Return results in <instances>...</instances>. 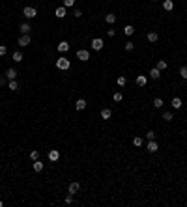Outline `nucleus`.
Returning <instances> with one entry per match:
<instances>
[{
	"label": "nucleus",
	"instance_id": "obj_1",
	"mask_svg": "<svg viewBox=\"0 0 187 207\" xmlns=\"http://www.w3.org/2000/svg\"><path fill=\"white\" fill-rule=\"evenodd\" d=\"M56 67H58V69H62V71H67L71 67V62L66 56H60V58L56 60Z\"/></svg>",
	"mask_w": 187,
	"mask_h": 207
},
{
	"label": "nucleus",
	"instance_id": "obj_2",
	"mask_svg": "<svg viewBox=\"0 0 187 207\" xmlns=\"http://www.w3.org/2000/svg\"><path fill=\"white\" fill-rule=\"evenodd\" d=\"M23 15H25L26 19H34L36 15H38V10H36V7H32V6H26L25 10H23Z\"/></svg>",
	"mask_w": 187,
	"mask_h": 207
},
{
	"label": "nucleus",
	"instance_id": "obj_3",
	"mask_svg": "<svg viewBox=\"0 0 187 207\" xmlns=\"http://www.w3.org/2000/svg\"><path fill=\"white\" fill-rule=\"evenodd\" d=\"M77 58L81 60V62H88L90 60V52L84 50V49H81V50H77Z\"/></svg>",
	"mask_w": 187,
	"mask_h": 207
},
{
	"label": "nucleus",
	"instance_id": "obj_4",
	"mask_svg": "<svg viewBox=\"0 0 187 207\" xmlns=\"http://www.w3.org/2000/svg\"><path fill=\"white\" fill-rule=\"evenodd\" d=\"M30 45V34H23L19 37V47H28Z\"/></svg>",
	"mask_w": 187,
	"mask_h": 207
},
{
	"label": "nucleus",
	"instance_id": "obj_5",
	"mask_svg": "<svg viewBox=\"0 0 187 207\" xmlns=\"http://www.w3.org/2000/svg\"><path fill=\"white\" fill-rule=\"evenodd\" d=\"M146 149H148L150 153H155V151L159 149L157 142H155V140H148V144H146Z\"/></svg>",
	"mask_w": 187,
	"mask_h": 207
},
{
	"label": "nucleus",
	"instance_id": "obj_6",
	"mask_svg": "<svg viewBox=\"0 0 187 207\" xmlns=\"http://www.w3.org/2000/svg\"><path fill=\"white\" fill-rule=\"evenodd\" d=\"M92 49H94V50H101V49H103V39H101V37L92 39Z\"/></svg>",
	"mask_w": 187,
	"mask_h": 207
},
{
	"label": "nucleus",
	"instance_id": "obj_7",
	"mask_svg": "<svg viewBox=\"0 0 187 207\" xmlns=\"http://www.w3.org/2000/svg\"><path fill=\"white\" fill-rule=\"evenodd\" d=\"M54 15H56L58 19H64L67 15V10H66V6H60V7H56V11H54Z\"/></svg>",
	"mask_w": 187,
	"mask_h": 207
},
{
	"label": "nucleus",
	"instance_id": "obj_8",
	"mask_svg": "<svg viewBox=\"0 0 187 207\" xmlns=\"http://www.w3.org/2000/svg\"><path fill=\"white\" fill-rule=\"evenodd\" d=\"M58 159H60V151H58V149H51V151H49V161L56 162Z\"/></svg>",
	"mask_w": 187,
	"mask_h": 207
},
{
	"label": "nucleus",
	"instance_id": "obj_9",
	"mask_svg": "<svg viewBox=\"0 0 187 207\" xmlns=\"http://www.w3.org/2000/svg\"><path fill=\"white\" fill-rule=\"evenodd\" d=\"M79 189H81V185H79L77 181H73V183H69V189H67V192H69V194H77Z\"/></svg>",
	"mask_w": 187,
	"mask_h": 207
},
{
	"label": "nucleus",
	"instance_id": "obj_10",
	"mask_svg": "<svg viewBox=\"0 0 187 207\" xmlns=\"http://www.w3.org/2000/svg\"><path fill=\"white\" fill-rule=\"evenodd\" d=\"M6 78L8 80H15V78H17V71H15L13 67H10V69L6 71Z\"/></svg>",
	"mask_w": 187,
	"mask_h": 207
},
{
	"label": "nucleus",
	"instance_id": "obj_11",
	"mask_svg": "<svg viewBox=\"0 0 187 207\" xmlns=\"http://www.w3.org/2000/svg\"><path fill=\"white\" fill-rule=\"evenodd\" d=\"M67 50H69V43H67V41H60V43H58V52H67Z\"/></svg>",
	"mask_w": 187,
	"mask_h": 207
},
{
	"label": "nucleus",
	"instance_id": "obj_12",
	"mask_svg": "<svg viewBox=\"0 0 187 207\" xmlns=\"http://www.w3.org/2000/svg\"><path fill=\"white\" fill-rule=\"evenodd\" d=\"M163 10L165 11H172L174 10V2L172 0H163Z\"/></svg>",
	"mask_w": 187,
	"mask_h": 207
},
{
	"label": "nucleus",
	"instance_id": "obj_13",
	"mask_svg": "<svg viewBox=\"0 0 187 207\" xmlns=\"http://www.w3.org/2000/svg\"><path fill=\"white\" fill-rule=\"evenodd\" d=\"M146 37H148V41H150V43L159 41V34H157V32H148V35H146Z\"/></svg>",
	"mask_w": 187,
	"mask_h": 207
},
{
	"label": "nucleus",
	"instance_id": "obj_14",
	"mask_svg": "<svg viewBox=\"0 0 187 207\" xmlns=\"http://www.w3.org/2000/svg\"><path fill=\"white\" fill-rule=\"evenodd\" d=\"M86 105H88V103H86V99H79V101L75 103V108H77V110H84Z\"/></svg>",
	"mask_w": 187,
	"mask_h": 207
},
{
	"label": "nucleus",
	"instance_id": "obj_15",
	"mask_svg": "<svg viewBox=\"0 0 187 207\" xmlns=\"http://www.w3.org/2000/svg\"><path fill=\"white\" fill-rule=\"evenodd\" d=\"M19 30H21V34H30V30H32V26L28 25V22H23L21 26H19Z\"/></svg>",
	"mask_w": 187,
	"mask_h": 207
},
{
	"label": "nucleus",
	"instance_id": "obj_16",
	"mask_svg": "<svg viewBox=\"0 0 187 207\" xmlns=\"http://www.w3.org/2000/svg\"><path fill=\"white\" fill-rule=\"evenodd\" d=\"M43 166H45V164H43L39 159H38V161H34V172H38V174H39V172L43 170Z\"/></svg>",
	"mask_w": 187,
	"mask_h": 207
},
{
	"label": "nucleus",
	"instance_id": "obj_17",
	"mask_svg": "<svg viewBox=\"0 0 187 207\" xmlns=\"http://www.w3.org/2000/svg\"><path fill=\"white\" fill-rule=\"evenodd\" d=\"M105 21H107V25H114V22H116V15H114V13L105 15Z\"/></svg>",
	"mask_w": 187,
	"mask_h": 207
},
{
	"label": "nucleus",
	"instance_id": "obj_18",
	"mask_svg": "<svg viewBox=\"0 0 187 207\" xmlns=\"http://www.w3.org/2000/svg\"><path fill=\"white\" fill-rule=\"evenodd\" d=\"M150 77H152V78H159V77H161V69H157V67H152V71H150Z\"/></svg>",
	"mask_w": 187,
	"mask_h": 207
},
{
	"label": "nucleus",
	"instance_id": "obj_19",
	"mask_svg": "<svg viewBox=\"0 0 187 207\" xmlns=\"http://www.w3.org/2000/svg\"><path fill=\"white\" fill-rule=\"evenodd\" d=\"M146 82H148V78H146L144 75H138L137 77V84L138 86H146Z\"/></svg>",
	"mask_w": 187,
	"mask_h": 207
},
{
	"label": "nucleus",
	"instance_id": "obj_20",
	"mask_svg": "<svg viewBox=\"0 0 187 207\" xmlns=\"http://www.w3.org/2000/svg\"><path fill=\"white\" fill-rule=\"evenodd\" d=\"M124 34H125V35H133V34H135V28H133L131 25H125V26H124Z\"/></svg>",
	"mask_w": 187,
	"mask_h": 207
},
{
	"label": "nucleus",
	"instance_id": "obj_21",
	"mask_svg": "<svg viewBox=\"0 0 187 207\" xmlns=\"http://www.w3.org/2000/svg\"><path fill=\"white\" fill-rule=\"evenodd\" d=\"M110 116H112V112H110L109 108H103V110H101V118H103V119H110Z\"/></svg>",
	"mask_w": 187,
	"mask_h": 207
},
{
	"label": "nucleus",
	"instance_id": "obj_22",
	"mask_svg": "<svg viewBox=\"0 0 187 207\" xmlns=\"http://www.w3.org/2000/svg\"><path fill=\"white\" fill-rule=\"evenodd\" d=\"M182 105H184V103H182L180 97H174L172 99V106H174V108H182Z\"/></svg>",
	"mask_w": 187,
	"mask_h": 207
},
{
	"label": "nucleus",
	"instance_id": "obj_23",
	"mask_svg": "<svg viewBox=\"0 0 187 207\" xmlns=\"http://www.w3.org/2000/svg\"><path fill=\"white\" fill-rule=\"evenodd\" d=\"M142 144H144V140H142L140 136H135V138H133V146H135V148H140Z\"/></svg>",
	"mask_w": 187,
	"mask_h": 207
},
{
	"label": "nucleus",
	"instance_id": "obj_24",
	"mask_svg": "<svg viewBox=\"0 0 187 207\" xmlns=\"http://www.w3.org/2000/svg\"><path fill=\"white\" fill-rule=\"evenodd\" d=\"M155 67H157V69H161V71H163V69H166V67H169V63H166V62H165V60H159V62H157V65H155Z\"/></svg>",
	"mask_w": 187,
	"mask_h": 207
},
{
	"label": "nucleus",
	"instance_id": "obj_25",
	"mask_svg": "<svg viewBox=\"0 0 187 207\" xmlns=\"http://www.w3.org/2000/svg\"><path fill=\"white\" fill-rule=\"evenodd\" d=\"M163 119H165V121H172V119H174V114H172V112H163Z\"/></svg>",
	"mask_w": 187,
	"mask_h": 207
},
{
	"label": "nucleus",
	"instance_id": "obj_26",
	"mask_svg": "<svg viewBox=\"0 0 187 207\" xmlns=\"http://www.w3.org/2000/svg\"><path fill=\"white\" fill-rule=\"evenodd\" d=\"M8 88H10V90H19V82H17V80H10Z\"/></svg>",
	"mask_w": 187,
	"mask_h": 207
},
{
	"label": "nucleus",
	"instance_id": "obj_27",
	"mask_svg": "<svg viewBox=\"0 0 187 207\" xmlns=\"http://www.w3.org/2000/svg\"><path fill=\"white\" fill-rule=\"evenodd\" d=\"M153 106H155V108H161V106H163V99L161 97H155V99H153Z\"/></svg>",
	"mask_w": 187,
	"mask_h": 207
},
{
	"label": "nucleus",
	"instance_id": "obj_28",
	"mask_svg": "<svg viewBox=\"0 0 187 207\" xmlns=\"http://www.w3.org/2000/svg\"><path fill=\"white\" fill-rule=\"evenodd\" d=\"M112 99H114V101H116V103H120L122 99H124V95H122V91H116V93L112 95Z\"/></svg>",
	"mask_w": 187,
	"mask_h": 207
},
{
	"label": "nucleus",
	"instance_id": "obj_29",
	"mask_svg": "<svg viewBox=\"0 0 187 207\" xmlns=\"http://www.w3.org/2000/svg\"><path fill=\"white\" fill-rule=\"evenodd\" d=\"M21 60H23V54L19 52V50H15L13 52V62H21Z\"/></svg>",
	"mask_w": 187,
	"mask_h": 207
},
{
	"label": "nucleus",
	"instance_id": "obj_30",
	"mask_svg": "<svg viewBox=\"0 0 187 207\" xmlns=\"http://www.w3.org/2000/svg\"><path fill=\"white\" fill-rule=\"evenodd\" d=\"M116 82H118V86H125V84H127V78H125V77H118Z\"/></svg>",
	"mask_w": 187,
	"mask_h": 207
},
{
	"label": "nucleus",
	"instance_id": "obj_31",
	"mask_svg": "<svg viewBox=\"0 0 187 207\" xmlns=\"http://www.w3.org/2000/svg\"><path fill=\"white\" fill-rule=\"evenodd\" d=\"M30 159H32V161H38V159H39V151H32V153H30Z\"/></svg>",
	"mask_w": 187,
	"mask_h": 207
},
{
	"label": "nucleus",
	"instance_id": "obj_32",
	"mask_svg": "<svg viewBox=\"0 0 187 207\" xmlns=\"http://www.w3.org/2000/svg\"><path fill=\"white\" fill-rule=\"evenodd\" d=\"M146 138H148V140H155V133H153V131H148V133H146Z\"/></svg>",
	"mask_w": 187,
	"mask_h": 207
},
{
	"label": "nucleus",
	"instance_id": "obj_33",
	"mask_svg": "<svg viewBox=\"0 0 187 207\" xmlns=\"http://www.w3.org/2000/svg\"><path fill=\"white\" fill-rule=\"evenodd\" d=\"M133 49H135V43L133 41H127L125 43V50H133Z\"/></svg>",
	"mask_w": 187,
	"mask_h": 207
},
{
	"label": "nucleus",
	"instance_id": "obj_34",
	"mask_svg": "<svg viewBox=\"0 0 187 207\" xmlns=\"http://www.w3.org/2000/svg\"><path fill=\"white\" fill-rule=\"evenodd\" d=\"M180 75H182V78H187V67H182V69H180Z\"/></svg>",
	"mask_w": 187,
	"mask_h": 207
},
{
	"label": "nucleus",
	"instance_id": "obj_35",
	"mask_svg": "<svg viewBox=\"0 0 187 207\" xmlns=\"http://www.w3.org/2000/svg\"><path fill=\"white\" fill-rule=\"evenodd\" d=\"M73 4H75V0H64V6L66 7H71Z\"/></svg>",
	"mask_w": 187,
	"mask_h": 207
},
{
	"label": "nucleus",
	"instance_id": "obj_36",
	"mask_svg": "<svg viewBox=\"0 0 187 207\" xmlns=\"http://www.w3.org/2000/svg\"><path fill=\"white\" fill-rule=\"evenodd\" d=\"M8 52V49H6V45H0V56H4V54Z\"/></svg>",
	"mask_w": 187,
	"mask_h": 207
},
{
	"label": "nucleus",
	"instance_id": "obj_37",
	"mask_svg": "<svg viewBox=\"0 0 187 207\" xmlns=\"http://www.w3.org/2000/svg\"><path fill=\"white\" fill-rule=\"evenodd\" d=\"M66 204H73V194H69V196L66 198Z\"/></svg>",
	"mask_w": 187,
	"mask_h": 207
},
{
	"label": "nucleus",
	"instance_id": "obj_38",
	"mask_svg": "<svg viewBox=\"0 0 187 207\" xmlns=\"http://www.w3.org/2000/svg\"><path fill=\"white\" fill-rule=\"evenodd\" d=\"M6 84V75H4V77H0V86H4Z\"/></svg>",
	"mask_w": 187,
	"mask_h": 207
},
{
	"label": "nucleus",
	"instance_id": "obj_39",
	"mask_svg": "<svg viewBox=\"0 0 187 207\" xmlns=\"http://www.w3.org/2000/svg\"><path fill=\"white\" fill-rule=\"evenodd\" d=\"M73 15H75V17H81L82 11H81V10H75V13H73Z\"/></svg>",
	"mask_w": 187,
	"mask_h": 207
},
{
	"label": "nucleus",
	"instance_id": "obj_40",
	"mask_svg": "<svg viewBox=\"0 0 187 207\" xmlns=\"http://www.w3.org/2000/svg\"><path fill=\"white\" fill-rule=\"evenodd\" d=\"M2 205H4V202H2V200H0V207H2Z\"/></svg>",
	"mask_w": 187,
	"mask_h": 207
},
{
	"label": "nucleus",
	"instance_id": "obj_41",
	"mask_svg": "<svg viewBox=\"0 0 187 207\" xmlns=\"http://www.w3.org/2000/svg\"><path fill=\"white\" fill-rule=\"evenodd\" d=\"M153 2H155V0H153Z\"/></svg>",
	"mask_w": 187,
	"mask_h": 207
}]
</instances>
